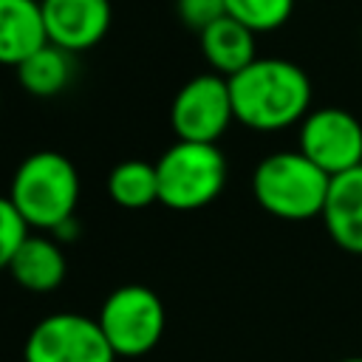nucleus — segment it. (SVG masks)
<instances>
[{"instance_id":"f257e3e1","label":"nucleus","mask_w":362,"mask_h":362,"mask_svg":"<svg viewBox=\"0 0 362 362\" xmlns=\"http://www.w3.org/2000/svg\"><path fill=\"white\" fill-rule=\"evenodd\" d=\"M229 93L235 122L260 133L300 124L311 107L308 74L280 57H257L249 68L229 76Z\"/></svg>"},{"instance_id":"f03ea898","label":"nucleus","mask_w":362,"mask_h":362,"mask_svg":"<svg viewBox=\"0 0 362 362\" xmlns=\"http://www.w3.org/2000/svg\"><path fill=\"white\" fill-rule=\"evenodd\" d=\"M8 201L28 226L59 229L74 218L79 201V175L68 156L57 150H37L20 161L11 175Z\"/></svg>"},{"instance_id":"7ed1b4c3","label":"nucleus","mask_w":362,"mask_h":362,"mask_svg":"<svg viewBox=\"0 0 362 362\" xmlns=\"http://www.w3.org/2000/svg\"><path fill=\"white\" fill-rule=\"evenodd\" d=\"M331 175H325L300 150L266 156L252 175L255 201L280 221H311L322 215Z\"/></svg>"},{"instance_id":"20e7f679","label":"nucleus","mask_w":362,"mask_h":362,"mask_svg":"<svg viewBox=\"0 0 362 362\" xmlns=\"http://www.w3.org/2000/svg\"><path fill=\"white\" fill-rule=\"evenodd\" d=\"M158 201L170 209L189 212L212 204L226 184V158L218 144L175 141L156 161Z\"/></svg>"},{"instance_id":"39448f33","label":"nucleus","mask_w":362,"mask_h":362,"mask_svg":"<svg viewBox=\"0 0 362 362\" xmlns=\"http://www.w3.org/2000/svg\"><path fill=\"white\" fill-rule=\"evenodd\" d=\"M96 320L116 356H144L158 345L167 317L153 288L127 283L107 294Z\"/></svg>"},{"instance_id":"423d86ee","label":"nucleus","mask_w":362,"mask_h":362,"mask_svg":"<svg viewBox=\"0 0 362 362\" xmlns=\"http://www.w3.org/2000/svg\"><path fill=\"white\" fill-rule=\"evenodd\" d=\"M235 122L229 79L218 74H198L187 79L173 105H170V124L178 141H201L218 144V139Z\"/></svg>"},{"instance_id":"0eeeda50","label":"nucleus","mask_w":362,"mask_h":362,"mask_svg":"<svg viewBox=\"0 0 362 362\" xmlns=\"http://www.w3.org/2000/svg\"><path fill=\"white\" fill-rule=\"evenodd\" d=\"M25 362H116L99 320L62 311L40 320L25 339Z\"/></svg>"},{"instance_id":"6e6552de","label":"nucleus","mask_w":362,"mask_h":362,"mask_svg":"<svg viewBox=\"0 0 362 362\" xmlns=\"http://www.w3.org/2000/svg\"><path fill=\"white\" fill-rule=\"evenodd\" d=\"M325 175H339L362 164V124L345 107H317L300 122V147Z\"/></svg>"},{"instance_id":"1a4fd4ad","label":"nucleus","mask_w":362,"mask_h":362,"mask_svg":"<svg viewBox=\"0 0 362 362\" xmlns=\"http://www.w3.org/2000/svg\"><path fill=\"white\" fill-rule=\"evenodd\" d=\"M48 42L79 54L93 48L110 28V0H40Z\"/></svg>"},{"instance_id":"9d476101","label":"nucleus","mask_w":362,"mask_h":362,"mask_svg":"<svg viewBox=\"0 0 362 362\" xmlns=\"http://www.w3.org/2000/svg\"><path fill=\"white\" fill-rule=\"evenodd\" d=\"M320 218L339 249L362 255V164L331 178Z\"/></svg>"},{"instance_id":"9b49d317","label":"nucleus","mask_w":362,"mask_h":362,"mask_svg":"<svg viewBox=\"0 0 362 362\" xmlns=\"http://www.w3.org/2000/svg\"><path fill=\"white\" fill-rule=\"evenodd\" d=\"M45 42L40 0H0V65L17 68Z\"/></svg>"},{"instance_id":"f8f14e48","label":"nucleus","mask_w":362,"mask_h":362,"mask_svg":"<svg viewBox=\"0 0 362 362\" xmlns=\"http://www.w3.org/2000/svg\"><path fill=\"white\" fill-rule=\"evenodd\" d=\"M201 51H204L212 74L229 79L257 59L255 31L226 14L201 31Z\"/></svg>"},{"instance_id":"ddd939ff","label":"nucleus","mask_w":362,"mask_h":362,"mask_svg":"<svg viewBox=\"0 0 362 362\" xmlns=\"http://www.w3.org/2000/svg\"><path fill=\"white\" fill-rule=\"evenodd\" d=\"M8 272H11L14 283H20L23 288L45 294V291H54V288L62 286L68 266H65L62 249L51 238L28 235L20 243V249L14 252V257L8 263Z\"/></svg>"},{"instance_id":"4468645a","label":"nucleus","mask_w":362,"mask_h":362,"mask_svg":"<svg viewBox=\"0 0 362 362\" xmlns=\"http://www.w3.org/2000/svg\"><path fill=\"white\" fill-rule=\"evenodd\" d=\"M14 71H17V82L31 96L48 99L65 90L68 82L74 79V54L54 42H45L28 59H23Z\"/></svg>"},{"instance_id":"2eb2a0df","label":"nucleus","mask_w":362,"mask_h":362,"mask_svg":"<svg viewBox=\"0 0 362 362\" xmlns=\"http://www.w3.org/2000/svg\"><path fill=\"white\" fill-rule=\"evenodd\" d=\"M107 195L124 209H144L158 201V175L156 164L130 158L110 170L107 175Z\"/></svg>"},{"instance_id":"dca6fc26","label":"nucleus","mask_w":362,"mask_h":362,"mask_svg":"<svg viewBox=\"0 0 362 362\" xmlns=\"http://www.w3.org/2000/svg\"><path fill=\"white\" fill-rule=\"evenodd\" d=\"M294 11V0H226V14L255 34L280 28Z\"/></svg>"},{"instance_id":"f3484780","label":"nucleus","mask_w":362,"mask_h":362,"mask_svg":"<svg viewBox=\"0 0 362 362\" xmlns=\"http://www.w3.org/2000/svg\"><path fill=\"white\" fill-rule=\"evenodd\" d=\"M25 238H28V223L14 209V204L8 201V195L0 198V269H8L14 252L20 249V243Z\"/></svg>"},{"instance_id":"a211bd4d","label":"nucleus","mask_w":362,"mask_h":362,"mask_svg":"<svg viewBox=\"0 0 362 362\" xmlns=\"http://www.w3.org/2000/svg\"><path fill=\"white\" fill-rule=\"evenodd\" d=\"M178 17L198 34L215 20L226 17V0H175Z\"/></svg>"},{"instance_id":"6ab92c4d","label":"nucleus","mask_w":362,"mask_h":362,"mask_svg":"<svg viewBox=\"0 0 362 362\" xmlns=\"http://www.w3.org/2000/svg\"><path fill=\"white\" fill-rule=\"evenodd\" d=\"M339 362H362V356H345V359H339Z\"/></svg>"}]
</instances>
